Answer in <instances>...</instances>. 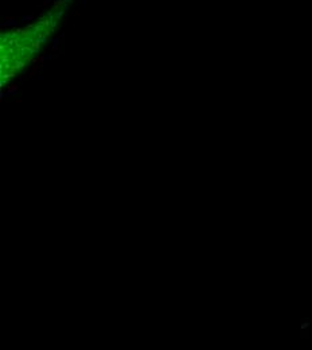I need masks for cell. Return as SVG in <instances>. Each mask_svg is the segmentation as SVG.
<instances>
[{
  "label": "cell",
  "mask_w": 312,
  "mask_h": 350,
  "mask_svg": "<svg viewBox=\"0 0 312 350\" xmlns=\"http://www.w3.org/2000/svg\"><path fill=\"white\" fill-rule=\"evenodd\" d=\"M7 92H8V93L18 92V85H15V84H12V85H10V86L7 88Z\"/></svg>",
  "instance_id": "1"
}]
</instances>
